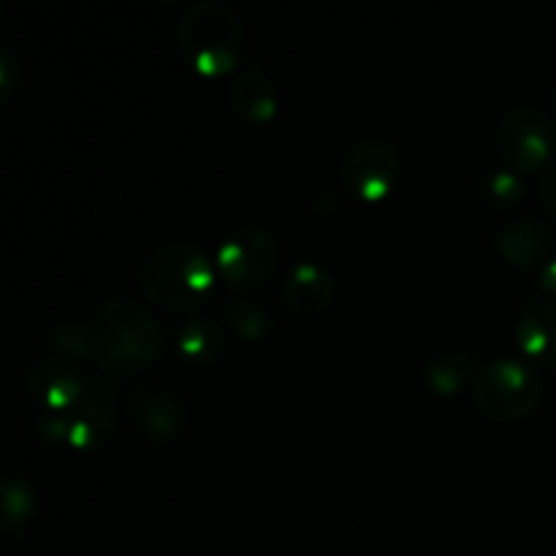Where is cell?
<instances>
[{
  "mask_svg": "<svg viewBox=\"0 0 556 556\" xmlns=\"http://www.w3.org/2000/svg\"><path fill=\"white\" fill-rule=\"evenodd\" d=\"M125 413L152 443H172L185 432L188 405L177 389L166 383H141L130 391Z\"/></svg>",
  "mask_w": 556,
  "mask_h": 556,
  "instance_id": "9c48e42d",
  "label": "cell"
},
{
  "mask_svg": "<svg viewBox=\"0 0 556 556\" xmlns=\"http://www.w3.org/2000/svg\"><path fill=\"white\" fill-rule=\"evenodd\" d=\"M494 248L514 269H541L554 250V233L538 217H516L500 226Z\"/></svg>",
  "mask_w": 556,
  "mask_h": 556,
  "instance_id": "7c38bea8",
  "label": "cell"
},
{
  "mask_svg": "<svg viewBox=\"0 0 556 556\" xmlns=\"http://www.w3.org/2000/svg\"><path fill=\"white\" fill-rule=\"evenodd\" d=\"M47 345L52 351V356L68 358V362L79 364L85 358H92V337H90V324H81V320H65L49 329Z\"/></svg>",
  "mask_w": 556,
  "mask_h": 556,
  "instance_id": "ffe728a7",
  "label": "cell"
},
{
  "mask_svg": "<svg viewBox=\"0 0 556 556\" xmlns=\"http://www.w3.org/2000/svg\"><path fill=\"white\" fill-rule=\"evenodd\" d=\"M92 362L112 378L141 375L163 356L161 324L150 307L128 296H112L92 313Z\"/></svg>",
  "mask_w": 556,
  "mask_h": 556,
  "instance_id": "6da1fadb",
  "label": "cell"
},
{
  "mask_svg": "<svg viewBox=\"0 0 556 556\" xmlns=\"http://www.w3.org/2000/svg\"><path fill=\"white\" fill-rule=\"evenodd\" d=\"M543 400V375L527 358L486 362L472 380V402L489 421L516 424L535 413Z\"/></svg>",
  "mask_w": 556,
  "mask_h": 556,
  "instance_id": "5b68a950",
  "label": "cell"
},
{
  "mask_svg": "<svg viewBox=\"0 0 556 556\" xmlns=\"http://www.w3.org/2000/svg\"><path fill=\"white\" fill-rule=\"evenodd\" d=\"M538 288H541V293L548 302H556V255H552V258L538 269Z\"/></svg>",
  "mask_w": 556,
  "mask_h": 556,
  "instance_id": "603a6c76",
  "label": "cell"
},
{
  "mask_svg": "<svg viewBox=\"0 0 556 556\" xmlns=\"http://www.w3.org/2000/svg\"><path fill=\"white\" fill-rule=\"evenodd\" d=\"M552 109H554V117H556V87H554V92H552Z\"/></svg>",
  "mask_w": 556,
  "mask_h": 556,
  "instance_id": "cb8c5ba5",
  "label": "cell"
},
{
  "mask_svg": "<svg viewBox=\"0 0 556 556\" xmlns=\"http://www.w3.org/2000/svg\"><path fill=\"white\" fill-rule=\"evenodd\" d=\"M516 345L538 369H556V304L546 296H527L516 320Z\"/></svg>",
  "mask_w": 556,
  "mask_h": 556,
  "instance_id": "4fadbf2b",
  "label": "cell"
},
{
  "mask_svg": "<svg viewBox=\"0 0 556 556\" xmlns=\"http://www.w3.org/2000/svg\"><path fill=\"white\" fill-rule=\"evenodd\" d=\"M527 193V185L519 172L508 166L489 168L481 179H478V199L489 210H510L519 204Z\"/></svg>",
  "mask_w": 556,
  "mask_h": 556,
  "instance_id": "d6986e66",
  "label": "cell"
},
{
  "mask_svg": "<svg viewBox=\"0 0 556 556\" xmlns=\"http://www.w3.org/2000/svg\"><path fill=\"white\" fill-rule=\"evenodd\" d=\"M340 185L364 204H380L394 193L402 177V157L391 141L367 136L358 139L340 161Z\"/></svg>",
  "mask_w": 556,
  "mask_h": 556,
  "instance_id": "ba28073f",
  "label": "cell"
},
{
  "mask_svg": "<svg viewBox=\"0 0 556 556\" xmlns=\"http://www.w3.org/2000/svg\"><path fill=\"white\" fill-rule=\"evenodd\" d=\"M119 418V378L87 375L85 394L71 413H38L36 434L49 445L71 451L101 448L112 440Z\"/></svg>",
  "mask_w": 556,
  "mask_h": 556,
  "instance_id": "277c9868",
  "label": "cell"
},
{
  "mask_svg": "<svg viewBox=\"0 0 556 556\" xmlns=\"http://www.w3.org/2000/svg\"><path fill=\"white\" fill-rule=\"evenodd\" d=\"M174 41L190 71L206 79H220L242 63L244 27L220 0H199L182 11Z\"/></svg>",
  "mask_w": 556,
  "mask_h": 556,
  "instance_id": "3957f363",
  "label": "cell"
},
{
  "mask_svg": "<svg viewBox=\"0 0 556 556\" xmlns=\"http://www.w3.org/2000/svg\"><path fill=\"white\" fill-rule=\"evenodd\" d=\"M87 375L79 364L43 356L25 372V394L38 413H71L85 394Z\"/></svg>",
  "mask_w": 556,
  "mask_h": 556,
  "instance_id": "30bf717a",
  "label": "cell"
},
{
  "mask_svg": "<svg viewBox=\"0 0 556 556\" xmlns=\"http://www.w3.org/2000/svg\"><path fill=\"white\" fill-rule=\"evenodd\" d=\"M541 204L546 210V215L556 220V163L546 168V174L541 179Z\"/></svg>",
  "mask_w": 556,
  "mask_h": 556,
  "instance_id": "7402d4cb",
  "label": "cell"
},
{
  "mask_svg": "<svg viewBox=\"0 0 556 556\" xmlns=\"http://www.w3.org/2000/svg\"><path fill=\"white\" fill-rule=\"evenodd\" d=\"M174 348L190 364H212L223 356L226 331L217 320L204 318V315H190L174 329Z\"/></svg>",
  "mask_w": 556,
  "mask_h": 556,
  "instance_id": "2e32d148",
  "label": "cell"
},
{
  "mask_svg": "<svg viewBox=\"0 0 556 556\" xmlns=\"http://www.w3.org/2000/svg\"><path fill=\"white\" fill-rule=\"evenodd\" d=\"M228 106L242 123L266 125L277 114V90L264 71L244 68L228 85Z\"/></svg>",
  "mask_w": 556,
  "mask_h": 556,
  "instance_id": "5bb4252c",
  "label": "cell"
},
{
  "mask_svg": "<svg viewBox=\"0 0 556 556\" xmlns=\"http://www.w3.org/2000/svg\"><path fill=\"white\" fill-rule=\"evenodd\" d=\"M215 258L193 242H166L139 266V288L147 302L168 313L190 315L204 309L217 291Z\"/></svg>",
  "mask_w": 556,
  "mask_h": 556,
  "instance_id": "7a4b0ae2",
  "label": "cell"
},
{
  "mask_svg": "<svg viewBox=\"0 0 556 556\" xmlns=\"http://www.w3.org/2000/svg\"><path fill=\"white\" fill-rule=\"evenodd\" d=\"M334 293V275L313 258L296 261L282 280V302L299 318H318L331 307Z\"/></svg>",
  "mask_w": 556,
  "mask_h": 556,
  "instance_id": "8fae6325",
  "label": "cell"
},
{
  "mask_svg": "<svg viewBox=\"0 0 556 556\" xmlns=\"http://www.w3.org/2000/svg\"><path fill=\"white\" fill-rule=\"evenodd\" d=\"M220 315H223V324H226L228 329H231L233 334L244 342L266 340L271 331V326H275L269 309L261 307L255 299L237 296V293H228V296L223 299Z\"/></svg>",
  "mask_w": 556,
  "mask_h": 556,
  "instance_id": "ac0fdd59",
  "label": "cell"
},
{
  "mask_svg": "<svg viewBox=\"0 0 556 556\" xmlns=\"http://www.w3.org/2000/svg\"><path fill=\"white\" fill-rule=\"evenodd\" d=\"M280 244L264 226H239L217 242L215 266L223 286L237 296H253L275 277Z\"/></svg>",
  "mask_w": 556,
  "mask_h": 556,
  "instance_id": "8992f818",
  "label": "cell"
},
{
  "mask_svg": "<svg viewBox=\"0 0 556 556\" xmlns=\"http://www.w3.org/2000/svg\"><path fill=\"white\" fill-rule=\"evenodd\" d=\"M36 516V492L25 478L5 476L0 483V527L11 541H25Z\"/></svg>",
  "mask_w": 556,
  "mask_h": 556,
  "instance_id": "e0dca14e",
  "label": "cell"
},
{
  "mask_svg": "<svg viewBox=\"0 0 556 556\" xmlns=\"http://www.w3.org/2000/svg\"><path fill=\"white\" fill-rule=\"evenodd\" d=\"M16 81H20V63L11 54V49H0V98L9 101L16 90Z\"/></svg>",
  "mask_w": 556,
  "mask_h": 556,
  "instance_id": "44dd1931",
  "label": "cell"
},
{
  "mask_svg": "<svg viewBox=\"0 0 556 556\" xmlns=\"http://www.w3.org/2000/svg\"><path fill=\"white\" fill-rule=\"evenodd\" d=\"M478 375V353L472 348H451V351H438L424 362L421 380L429 394L459 396L467 389V383Z\"/></svg>",
  "mask_w": 556,
  "mask_h": 556,
  "instance_id": "9a60e30c",
  "label": "cell"
},
{
  "mask_svg": "<svg viewBox=\"0 0 556 556\" xmlns=\"http://www.w3.org/2000/svg\"><path fill=\"white\" fill-rule=\"evenodd\" d=\"M494 147L505 166L519 174L541 172L556 152V125L543 109L514 106L494 130Z\"/></svg>",
  "mask_w": 556,
  "mask_h": 556,
  "instance_id": "52a82bcc",
  "label": "cell"
}]
</instances>
